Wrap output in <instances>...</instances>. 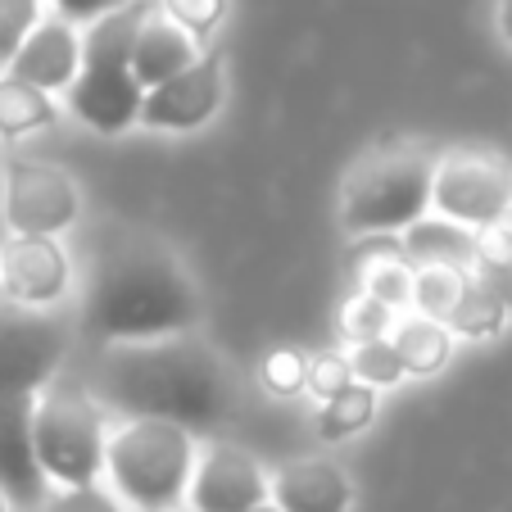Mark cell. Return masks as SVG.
I'll list each match as a JSON object with an SVG mask.
<instances>
[{"label": "cell", "instance_id": "8fae6325", "mask_svg": "<svg viewBox=\"0 0 512 512\" xmlns=\"http://www.w3.org/2000/svg\"><path fill=\"white\" fill-rule=\"evenodd\" d=\"M0 290L23 309H50L68 290V254L59 236H19L0 245Z\"/></svg>", "mask_w": 512, "mask_h": 512}, {"label": "cell", "instance_id": "4fadbf2b", "mask_svg": "<svg viewBox=\"0 0 512 512\" xmlns=\"http://www.w3.org/2000/svg\"><path fill=\"white\" fill-rule=\"evenodd\" d=\"M32 417H37V395L0 399V490L14 503H41L50 481L37 454Z\"/></svg>", "mask_w": 512, "mask_h": 512}, {"label": "cell", "instance_id": "52a82bcc", "mask_svg": "<svg viewBox=\"0 0 512 512\" xmlns=\"http://www.w3.org/2000/svg\"><path fill=\"white\" fill-rule=\"evenodd\" d=\"M68 354V336L55 318L23 304H0V399L41 395Z\"/></svg>", "mask_w": 512, "mask_h": 512}, {"label": "cell", "instance_id": "7402d4cb", "mask_svg": "<svg viewBox=\"0 0 512 512\" xmlns=\"http://www.w3.org/2000/svg\"><path fill=\"white\" fill-rule=\"evenodd\" d=\"M413 272L417 268H408V254L399 250V245H390V236H386L381 254L368 250V259H363V281H358V290H368V295H377V300L399 309V304L413 300Z\"/></svg>", "mask_w": 512, "mask_h": 512}, {"label": "cell", "instance_id": "4316f807", "mask_svg": "<svg viewBox=\"0 0 512 512\" xmlns=\"http://www.w3.org/2000/svg\"><path fill=\"white\" fill-rule=\"evenodd\" d=\"M354 363H349L345 354H318V358H309V390L318 399H331V395H340L345 386H354Z\"/></svg>", "mask_w": 512, "mask_h": 512}, {"label": "cell", "instance_id": "3957f363", "mask_svg": "<svg viewBox=\"0 0 512 512\" xmlns=\"http://www.w3.org/2000/svg\"><path fill=\"white\" fill-rule=\"evenodd\" d=\"M191 426L164 417H127L109 435V485L132 512H168L191 494L195 476Z\"/></svg>", "mask_w": 512, "mask_h": 512}, {"label": "cell", "instance_id": "44dd1931", "mask_svg": "<svg viewBox=\"0 0 512 512\" xmlns=\"http://www.w3.org/2000/svg\"><path fill=\"white\" fill-rule=\"evenodd\" d=\"M372 422H377V386L354 381V386H345L340 395L322 399L318 435H322V440H349V435L368 431Z\"/></svg>", "mask_w": 512, "mask_h": 512}, {"label": "cell", "instance_id": "277c9868", "mask_svg": "<svg viewBox=\"0 0 512 512\" xmlns=\"http://www.w3.org/2000/svg\"><path fill=\"white\" fill-rule=\"evenodd\" d=\"M435 195V159L417 145H390L345 177L340 218L354 236H404Z\"/></svg>", "mask_w": 512, "mask_h": 512}, {"label": "cell", "instance_id": "e575fe53", "mask_svg": "<svg viewBox=\"0 0 512 512\" xmlns=\"http://www.w3.org/2000/svg\"><path fill=\"white\" fill-rule=\"evenodd\" d=\"M168 512H200V508H182V503H177V508H168Z\"/></svg>", "mask_w": 512, "mask_h": 512}, {"label": "cell", "instance_id": "d590c367", "mask_svg": "<svg viewBox=\"0 0 512 512\" xmlns=\"http://www.w3.org/2000/svg\"><path fill=\"white\" fill-rule=\"evenodd\" d=\"M508 218H512V213H508Z\"/></svg>", "mask_w": 512, "mask_h": 512}, {"label": "cell", "instance_id": "83f0119b", "mask_svg": "<svg viewBox=\"0 0 512 512\" xmlns=\"http://www.w3.org/2000/svg\"><path fill=\"white\" fill-rule=\"evenodd\" d=\"M164 14L173 23H182L186 32L204 37V32H213L218 23H223L227 0H164Z\"/></svg>", "mask_w": 512, "mask_h": 512}, {"label": "cell", "instance_id": "836d02e7", "mask_svg": "<svg viewBox=\"0 0 512 512\" xmlns=\"http://www.w3.org/2000/svg\"><path fill=\"white\" fill-rule=\"evenodd\" d=\"M250 512H281L277 503H259V508H250Z\"/></svg>", "mask_w": 512, "mask_h": 512}, {"label": "cell", "instance_id": "f1b7e54d", "mask_svg": "<svg viewBox=\"0 0 512 512\" xmlns=\"http://www.w3.org/2000/svg\"><path fill=\"white\" fill-rule=\"evenodd\" d=\"M50 512H127V503L105 494L100 485H78V490L59 494V499L50 503Z\"/></svg>", "mask_w": 512, "mask_h": 512}, {"label": "cell", "instance_id": "ffe728a7", "mask_svg": "<svg viewBox=\"0 0 512 512\" xmlns=\"http://www.w3.org/2000/svg\"><path fill=\"white\" fill-rule=\"evenodd\" d=\"M467 281H472V268H458V263H417V272H413L417 313L449 322L467 295Z\"/></svg>", "mask_w": 512, "mask_h": 512}, {"label": "cell", "instance_id": "9c48e42d", "mask_svg": "<svg viewBox=\"0 0 512 512\" xmlns=\"http://www.w3.org/2000/svg\"><path fill=\"white\" fill-rule=\"evenodd\" d=\"M78 182L55 164L19 159L5 168V223L19 236H64L78 223Z\"/></svg>", "mask_w": 512, "mask_h": 512}, {"label": "cell", "instance_id": "ac0fdd59", "mask_svg": "<svg viewBox=\"0 0 512 512\" xmlns=\"http://www.w3.org/2000/svg\"><path fill=\"white\" fill-rule=\"evenodd\" d=\"M390 336H395L399 354H404L408 377H435L449 363V354H454V327L440 318H426V313L399 318Z\"/></svg>", "mask_w": 512, "mask_h": 512}, {"label": "cell", "instance_id": "5bb4252c", "mask_svg": "<svg viewBox=\"0 0 512 512\" xmlns=\"http://www.w3.org/2000/svg\"><path fill=\"white\" fill-rule=\"evenodd\" d=\"M5 73H14V78L50 91V96H55V91H68L73 82H78V73H82L78 23H68L64 14H59V19H41L37 28L28 32V41L19 46V55L10 59Z\"/></svg>", "mask_w": 512, "mask_h": 512}, {"label": "cell", "instance_id": "7c38bea8", "mask_svg": "<svg viewBox=\"0 0 512 512\" xmlns=\"http://www.w3.org/2000/svg\"><path fill=\"white\" fill-rule=\"evenodd\" d=\"M272 499V481L263 476L259 458L241 445H213L195 463L191 508L200 512H250Z\"/></svg>", "mask_w": 512, "mask_h": 512}, {"label": "cell", "instance_id": "484cf974", "mask_svg": "<svg viewBox=\"0 0 512 512\" xmlns=\"http://www.w3.org/2000/svg\"><path fill=\"white\" fill-rule=\"evenodd\" d=\"M41 23V0H0V68H10L28 32Z\"/></svg>", "mask_w": 512, "mask_h": 512}, {"label": "cell", "instance_id": "1f68e13d", "mask_svg": "<svg viewBox=\"0 0 512 512\" xmlns=\"http://www.w3.org/2000/svg\"><path fill=\"white\" fill-rule=\"evenodd\" d=\"M499 232H503V241H508V245H512V218H508V223H503V227H499Z\"/></svg>", "mask_w": 512, "mask_h": 512}, {"label": "cell", "instance_id": "9a60e30c", "mask_svg": "<svg viewBox=\"0 0 512 512\" xmlns=\"http://www.w3.org/2000/svg\"><path fill=\"white\" fill-rule=\"evenodd\" d=\"M272 503L281 512H349L354 485L331 458H300L272 476Z\"/></svg>", "mask_w": 512, "mask_h": 512}, {"label": "cell", "instance_id": "5b68a950", "mask_svg": "<svg viewBox=\"0 0 512 512\" xmlns=\"http://www.w3.org/2000/svg\"><path fill=\"white\" fill-rule=\"evenodd\" d=\"M136 28L141 19L132 10H114L91 23V32L82 37V73L68 87V105L100 136H118L132 123H141L145 87L132 73Z\"/></svg>", "mask_w": 512, "mask_h": 512}, {"label": "cell", "instance_id": "6da1fadb", "mask_svg": "<svg viewBox=\"0 0 512 512\" xmlns=\"http://www.w3.org/2000/svg\"><path fill=\"white\" fill-rule=\"evenodd\" d=\"M100 399L123 417H164L200 431L227 417L232 377L209 349L186 336L109 345L100 368Z\"/></svg>", "mask_w": 512, "mask_h": 512}, {"label": "cell", "instance_id": "e0dca14e", "mask_svg": "<svg viewBox=\"0 0 512 512\" xmlns=\"http://www.w3.org/2000/svg\"><path fill=\"white\" fill-rule=\"evenodd\" d=\"M404 254L417 263H458V268H472L481 259V236L440 213V218H422V223L408 227Z\"/></svg>", "mask_w": 512, "mask_h": 512}, {"label": "cell", "instance_id": "7a4b0ae2", "mask_svg": "<svg viewBox=\"0 0 512 512\" xmlns=\"http://www.w3.org/2000/svg\"><path fill=\"white\" fill-rule=\"evenodd\" d=\"M200 318L186 268L164 250L132 245L100 263L82 304V336L96 345H141L182 336Z\"/></svg>", "mask_w": 512, "mask_h": 512}, {"label": "cell", "instance_id": "603a6c76", "mask_svg": "<svg viewBox=\"0 0 512 512\" xmlns=\"http://www.w3.org/2000/svg\"><path fill=\"white\" fill-rule=\"evenodd\" d=\"M349 363H354V377L358 381H368V386H377V390H390V386H399V381L408 377L404 354H399L395 336L358 340L354 354H349Z\"/></svg>", "mask_w": 512, "mask_h": 512}, {"label": "cell", "instance_id": "30bf717a", "mask_svg": "<svg viewBox=\"0 0 512 512\" xmlns=\"http://www.w3.org/2000/svg\"><path fill=\"white\" fill-rule=\"evenodd\" d=\"M223 73H227L223 55H200L177 78L145 91L141 123L155 127V132H195V127H204L223 109V96H227Z\"/></svg>", "mask_w": 512, "mask_h": 512}, {"label": "cell", "instance_id": "f546056e", "mask_svg": "<svg viewBox=\"0 0 512 512\" xmlns=\"http://www.w3.org/2000/svg\"><path fill=\"white\" fill-rule=\"evenodd\" d=\"M50 5H55L68 23H96V19H105V14L123 10V0H50Z\"/></svg>", "mask_w": 512, "mask_h": 512}, {"label": "cell", "instance_id": "d4e9b609", "mask_svg": "<svg viewBox=\"0 0 512 512\" xmlns=\"http://www.w3.org/2000/svg\"><path fill=\"white\" fill-rule=\"evenodd\" d=\"M259 381L272 390V395H300L304 386H309V358L300 354V349H272V354H263L259 363Z\"/></svg>", "mask_w": 512, "mask_h": 512}, {"label": "cell", "instance_id": "4dcf8cb0", "mask_svg": "<svg viewBox=\"0 0 512 512\" xmlns=\"http://www.w3.org/2000/svg\"><path fill=\"white\" fill-rule=\"evenodd\" d=\"M499 32L508 37V46H512V0H499Z\"/></svg>", "mask_w": 512, "mask_h": 512}, {"label": "cell", "instance_id": "d6a6232c", "mask_svg": "<svg viewBox=\"0 0 512 512\" xmlns=\"http://www.w3.org/2000/svg\"><path fill=\"white\" fill-rule=\"evenodd\" d=\"M10 503H14V499H10L5 490H0V512H10Z\"/></svg>", "mask_w": 512, "mask_h": 512}, {"label": "cell", "instance_id": "8992f818", "mask_svg": "<svg viewBox=\"0 0 512 512\" xmlns=\"http://www.w3.org/2000/svg\"><path fill=\"white\" fill-rule=\"evenodd\" d=\"M37 454L46 476L59 490H78V485H96L109 463V435L105 413L82 386H55L50 381L37 395Z\"/></svg>", "mask_w": 512, "mask_h": 512}, {"label": "cell", "instance_id": "cb8c5ba5", "mask_svg": "<svg viewBox=\"0 0 512 512\" xmlns=\"http://www.w3.org/2000/svg\"><path fill=\"white\" fill-rule=\"evenodd\" d=\"M395 304L377 300V295H368V290H358V295H349V304L340 309V331H345L349 340H377V336H390L395 331Z\"/></svg>", "mask_w": 512, "mask_h": 512}, {"label": "cell", "instance_id": "d6986e66", "mask_svg": "<svg viewBox=\"0 0 512 512\" xmlns=\"http://www.w3.org/2000/svg\"><path fill=\"white\" fill-rule=\"evenodd\" d=\"M50 123H55V100H50V91L5 73V78H0V136L19 141V136H32Z\"/></svg>", "mask_w": 512, "mask_h": 512}, {"label": "cell", "instance_id": "2e32d148", "mask_svg": "<svg viewBox=\"0 0 512 512\" xmlns=\"http://www.w3.org/2000/svg\"><path fill=\"white\" fill-rule=\"evenodd\" d=\"M200 59V46H195V32H186L182 23H173L168 14L159 19H141L132 41V73L145 91L159 87V82L177 78L182 68H191Z\"/></svg>", "mask_w": 512, "mask_h": 512}, {"label": "cell", "instance_id": "ba28073f", "mask_svg": "<svg viewBox=\"0 0 512 512\" xmlns=\"http://www.w3.org/2000/svg\"><path fill=\"white\" fill-rule=\"evenodd\" d=\"M431 204L472 232H494L512 213V173L485 155H449L435 164Z\"/></svg>", "mask_w": 512, "mask_h": 512}]
</instances>
